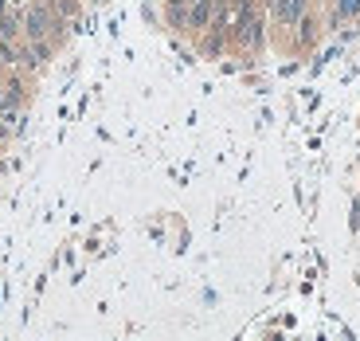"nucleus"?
Segmentation results:
<instances>
[{"mask_svg": "<svg viewBox=\"0 0 360 341\" xmlns=\"http://www.w3.org/2000/svg\"><path fill=\"white\" fill-rule=\"evenodd\" d=\"M59 24V16H55L51 4H44V0H32L24 8V39H47Z\"/></svg>", "mask_w": 360, "mask_h": 341, "instance_id": "nucleus-1", "label": "nucleus"}, {"mask_svg": "<svg viewBox=\"0 0 360 341\" xmlns=\"http://www.w3.org/2000/svg\"><path fill=\"white\" fill-rule=\"evenodd\" d=\"M212 20H216V0H192V4H188V20H184V27H188V32H200V36H204L207 27H212Z\"/></svg>", "mask_w": 360, "mask_h": 341, "instance_id": "nucleus-2", "label": "nucleus"}, {"mask_svg": "<svg viewBox=\"0 0 360 341\" xmlns=\"http://www.w3.org/2000/svg\"><path fill=\"white\" fill-rule=\"evenodd\" d=\"M337 12H341V16H356V12H360V0H337Z\"/></svg>", "mask_w": 360, "mask_h": 341, "instance_id": "nucleus-3", "label": "nucleus"}]
</instances>
